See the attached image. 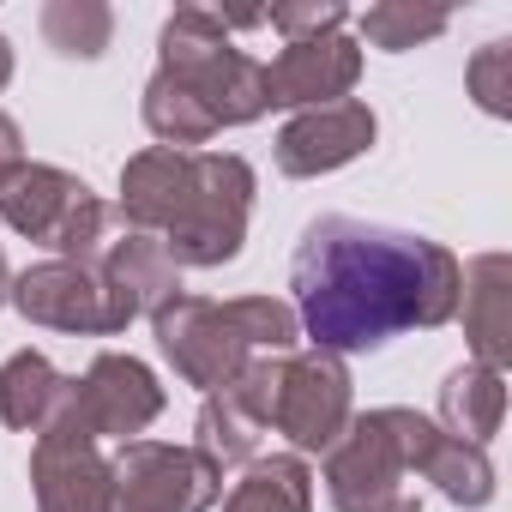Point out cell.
Segmentation results:
<instances>
[{
    "label": "cell",
    "instance_id": "1",
    "mask_svg": "<svg viewBox=\"0 0 512 512\" xmlns=\"http://www.w3.org/2000/svg\"><path fill=\"white\" fill-rule=\"evenodd\" d=\"M296 326L314 350L362 356L392 344L398 332H440L458 320L464 266L458 253L392 223L362 217H314L290 260Z\"/></svg>",
    "mask_w": 512,
    "mask_h": 512
},
{
    "label": "cell",
    "instance_id": "2",
    "mask_svg": "<svg viewBox=\"0 0 512 512\" xmlns=\"http://www.w3.org/2000/svg\"><path fill=\"white\" fill-rule=\"evenodd\" d=\"M157 350L175 362V374L199 392L229 386L253 356H290L302 326L296 308L278 296H235V302H205V296H169L151 314Z\"/></svg>",
    "mask_w": 512,
    "mask_h": 512
},
{
    "label": "cell",
    "instance_id": "3",
    "mask_svg": "<svg viewBox=\"0 0 512 512\" xmlns=\"http://www.w3.org/2000/svg\"><path fill=\"white\" fill-rule=\"evenodd\" d=\"M157 73L187 85L199 109L223 127H247L266 115V67L241 55L211 7H175L157 37Z\"/></svg>",
    "mask_w": 512,
    "mask_h": 512
},
{
    "label": "cell",
    "instance_id": "4",
    "mask_svg": "<svg viewBox=\"0 0 512 512\" xmlns=\"http://www.w3.org/2000/svg\"><path fill=\"white\" fill-rule=\"evenodd\" d=\"M434 434L440 428L422 410H404V404L350 416V428L326 452V494H332V506L338 512H386L398 500L404 476L422 470Z\"/></svg>",
    "mask_w": 512,
    "mask_h": 512
},
{
    "label": "cell",
    "instance_id": "5",
    "mask_svg": "<svg viewBox=\"0 0 512 512\" xmlns=\"http://www.w3.org/2000/svg\"><path fill=\"white\" fill-rule=\"evenodd\" d=\"M0 217H7V229H19L37 247H55L73 266H91L121 229V217L55 163H19L0 181Z\"/></svg>",
    "mask_w": 512,
    "mask_h": 512
},
{
    "label": "cell",
    "instance_id": "6",
    "mask_svg": "<svg viewBox=\"0 0 512 512\" xmlns=\"http://www.w3.org/2000/svg\"><path fill=\"white\" fill-rule=\"evenodd\" d=\"M253 211V169L235 151H193V181L175 211V223L157 235L175 272H217L229 266L247 241Z\"/></svg>",
    "mask_w": 512,
    "mask_h": 512
},
{
    "label": "cell",
    "instance_id": "7",
    "mask_svg": "<svg viewBox=\"0 0 512 512\" xmlns=\"http://www.w3.org/2000/svg\"><path fill=\"white\" fill-rule=\"evenodd\" d=\"M109 476V512H205L223 500V470L169 440H127L109 458Z\"/></svg>",
    "mask_w": 512,
    "mask_h": 512
},
{
    "label": "cell",
    "instance_id": "8",
    "mask_svg": "<svg viewBox=\"0 0 512 512\" xmlns=\"http://www.w3.org/2000/svg\"><path fill=\"white\" fill-rule=\"evenodd\" d=\"M350 368L332 350H290L278 362V404H272V428L302 452H332L338 434L350 428Z\"/></svg>",
    "mask_w": 512,
    "mask_h": 512
},
{
    "label": "cell",
    "instance_id": "9",
    "mask_svg": "<svg viewBox=\"0 0 512 512\" xmlns=\"http://www.w3.org/2000/svg\"><path fill=\"white\" fill-rule=\"evenodd\" d=\"M163 416V386L157 374L139 362V356H121V350H103L79 380H73V398H67V416L55 428H73L85 440H139L151 422Z\"/></svg>",
    "mask_w": 512,
    "mask_h": 512
},
{
    "label": "cell",
    "instance_id": "10",
    "mask_svg": "<svg viewBox=\"0 0 512 512\" xmlns=\"http://www.w3.org/2000/svg\"><path fill=\"white\" fill-rule=\"evenodd\" d=\"M7 302H13L31 326L73 332V338H115V332L133 326V314L115 302V290H109L91 266H73V260H43V266L19 272Z\"/></svg>",
    "mask_w": 512,
    "mask_h": 512
},
{
    "label": "cell",
    "instance_id": "11",
    "mask_svg": "<svg viewBox=\"0 0 512 512\" xmlns=\"http://www.w3.org/2000/svg\"><path fill=\"white\" fill-rule=\"evenodd\" d=\"M374 133H380V121H374V109L356 103V97L326 103V109H302V115H290V121L278 127L272 163H278V175H290V181H314V175H332V169L356 163V157L374 145Z\"/></svg>",
    "mask_w": 512,
    "mask_h": 512
},
{
    "label": "cell",
    "instance_id": "12",
    "mask_svg": "<svg viewBox=\"0 0 512 512\" xmlns=\"http://www.w3.org/2000/svg\"><path fill=\"white\" fill-rule=\"evenodd\" d=\"M362 79V43L332 31L314 43H284V55L266 67V109H326L344 103Z\"/></svg>",
    "mask_w": 512,
    "mask_h": 512
},
{
    "label": "cell",
    "instance_id": "13",
    "mask_svg": "<svg viewBox=\"0 0 512 512\" xmlns=\"http://www.w3.org/2000/svg\"><path fill=\"white\" fill-rule=\"evenodd\" d=\"M31 488H37V512H109L115 476L97 440L73 428H49L31 446Z\"/></svg>",
    "mask_w": 512,
    "mask_h": 512
},
{
    "label": "cell",
    "instance_id": "14",
    "mask_svg": "<svg viewBox=\"0 0 512 512\" xmlns=\"http://www.w3.org/2000/svg\"><path fill=\"white\" fill-rule=\"evenodd\" d=\"M458 314H464L470 362L506 374V362H512V260L506 253H476L464 266Z\"/></svg>",
    "mask_w": 512,
    "mask_h": 512
},
{
    "label": "cell",
    "instance_id": "15",
    "mask_svg": "<svg viewBox=\"0 0 512 512\" xmlns=\"http://www.w3.org/2000/svg\"><path fill=\"white\" fill-rule=\"evenodd\" d=\"M91 272L115 290V302L139 320V314H157L169 296H181V272L163 253L157 235H139V229H115V241L91 260Z\"/></svg>",
    "mask_w": 512,
    "mask_h": 512
},
{
    "label": "cell",
    "instance_id": "16",
    "mask_svg": "<svg viewBox=\"0 0 512 512\" xmlns=\"http://www.w3.org/2000/svg\"><path fill=\"white\" fill-rule=\"evenodd\" d=\"M187 181H193V151H169V145H145L139 157H127L121 169V229H139V235H163L187 199Z\"/></svg>",
    "mask_w": 512,
    "mask_h": 512
},
{
    "label": "cell",
    "instance_id": "17",
    "mask_svg": "<svg viewBox=\"0 0 512 512\" xmlns=\"http://www.w3.org/2000/svg\"><path fill=\"white\" fill-rule=\"evenodd\" d=\"M73 380L43 356V350H19L0 362V422L19 434H49L67 416Z\"/></svg>",
    "mask_w": 512,
    "mask_h": 512
},
{
    "label": "cell",
    "instance_id": "18",
    "mask_svg": "<svg viewBox=\"0 0 512 512\" xmlns=\"http://www.w3.org/2000/svg\"><path fill=\"white\" fill-rule=\"evenodd\" d=\"M500 416H506V374H494L482 362H458L440 380V422H434L440 434L488 446L500 434Z\"/></svg>",
    "mask_w": 512,
    "mask_h": 512
},
{
    "label": "cell",
    "instance_id": "19",
    "mask_svg": "<svg viewBox=\"0 0 512 512\" xmlns=\"http://www.w3.org/2000/svg\"><path fill=\"white\" fill-rule=\"evenodd\" d=\"M223 512H314V470L296 452L253 458L247 476L229 488Z\"/></svg>",
    "mask_w": 512,
    "mask_h": 512
},
{
    "label": "cell",
    "instance_id": "20",
    "mask_svg": "<svg viewBox=\"0 0 512 512\" xmlns=\"http://www.w3.org/2000/svg\"><path fill=\"white\" fill-rule=\"evenodd\" d=\"M139 115H145L151 139H157V145H169V151H193V145L217 139V121H211V115L199 109V97H193L187 85H175L169 73H151V79H145Z\"/></svg>",
    "mask_w": 512,
    "mask_h": 512
},
{
    "label": "cell",
    "instance_id": "21",
    "mask_svg": "<svg viewBox=\"0 0 512 512\" xmlns=\"http://www.w3.org/2000/svg\"><path fill=\"white\" fill-rule=\"evenodd\" d=\"M422 476L464 512L488 506L494 500V458L488 446H470V440H452V434H434L428 458H422Z\"/></svg>",
    "mask_w": 512,
    "mask_h": 512
},
{
    "label": "cell",
    "instance_id": "22",
    "mask_svg": "<svg viewBox=\"0 0 512 512\" xmlns=\"http://www.w3.org/2000/svg\"><path fill=\"white\" fill-rule=\"evenodd\" d=\"M37 31L61 61H97L109 49V37H115V13L103 0H49Z\"/></svg>",
    "mask_w": 512,
    "mask_h": 512
},
{
    "label": "cell",
    "instance_id": "23",
    "mask_svg": "<svg viewBox=\"0 0 512 512\" xmlns=\"http://www.w3.org/2000/svg\"><path fill=\"white\" fill-rule=\"evenodd\" d=\"M446 25H452V13H440V7H410V0H380V7H368V13L356 19V31H362L374 49H386V55L422 49V43L446 37Z\"/></svg>",
    "mask_w": 512,
    "mask_h": 512
},
{
    "label": "cell",
    "instance_id": "24",
    "mask_svg": "<svg viewBox=\"0 0 512 512\" xmlns=\"http://www.w3.org/2000/svg\"><path fill=\"white\" fill-rule=\"evenodd\" d=\"M464 79H470V97H476V109H482V115H494V121H506V115H512V43H506V37L482 43Z\"/></svg>",
    "mask_w": 512,
    "mask_h": 512
},
{
    "label": "cell",
    "instance_id": "25",
    "mask_svg": "<svg viewBox=\"0 0 512 512\" xmlns=\"http://www.w3.org/2000/svg\"><path fill=\"white\" fill-rule=\"evenodd\" d=\"M266 25L284 31V43H314V37L344 31L350 7L344 0H290V7H266Z\"/></svg>",
    "mask_w": 512,
    "mask_h": 512
},
{
    "label": "cell",
    "instance_id": "26",
    "mask_svg": "<svg viewBox=\"0 0 512 512\" xmlns=\"http://www.w3.org/2000/svg\"><path fill=\"white\" fill-rule=\"evenodd\" d=\"M19 163H25V133H19L13 115H0V181H7Z\"/></svg>",
    "mask_w": 512,
    "mask_h": 512
},
{
    "label": "cell",
    "instance_id": "27",
    "mask_svg": "<svg viewBox=\"0 0 512 512\" xmlns=\"http://www.w3.org/2000/svg\"><path fill=\"white\" fill-rule=\"evenodd\" d=\"M7 85H13V43L0 37V91H7Z\"/></svg>",
    "mask_w": 512,
    "mask_h": 512
},
{
    "label": "cell",
    "instance_id": "28",
    "mask_svg": "<svg viewBox=\"0 0 512 512\" xmlns=\"http://www.w3.org/2000/svg\"><path fill=\"white\" fill-rule=\"evenodd\" d=\"M7 296H13V266H7V253H0V308H7Z\"/></svg>",
    "mask_w": 512,
    "mask_h": 512
},
{
    "label": "cell",
    "instance_id": "29",
    "mask_svg": "<svg viewBox=\"0 0 512 512\" xmlns=\"http://www.w3.org/2000/svg\"><path fill=\"white\" fill-rule=\"evenodd\" d=\"M386 512H422V500H410V494H398V500H392Z\"/></svg>",
    "mask_w": 512,
    "mask_h": 512
}]
</instances>
